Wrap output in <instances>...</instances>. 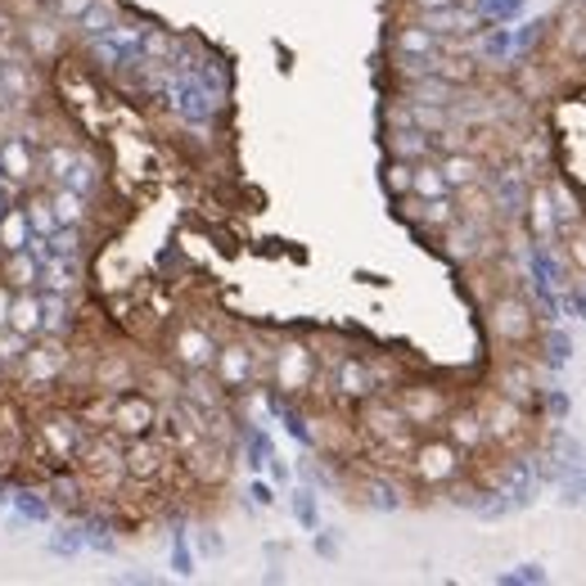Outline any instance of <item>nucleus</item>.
<instances>
[{"instance_id": "obj_37", "label": "nucleus", "mask_w": 586, "mask_h": 586, "mask_svg": "<svg viewBox=\"0 0 586 586\" xmlns=\"http://www.w3.org/2000/svg\"><path fill=\"white\" fill-rule=\"evenodd\" d=\"M5 208H10V195H5V190H0V212H5Z\"/></svg>"}, {"instance_id": "obj_33", "label": "nucleus", "mask_w": 586, "mask_h": 586, "mask_svg": "<svg viewBox=\"0 0 586 586\" xmlns=\"http://www.w3.org/2000/svg\"><path fill=\"white\" fill-rule=\"evenodd\" d=\"M86 10H90V0H54V5H50V14L59 23H82Z\"/></svg>"}, {"instance_id": "obj_25", "label": "nucleus", "mask_w": 586, "mask_h": 586, "mask_svg": "<svg viewBox=\"0 0 586 586\" xmlns=\"http://www.w3.org/2000/svg\"><path fill=\"white\" fill-rule=\"evenodd\" d=\"M411 195H415V199H447V195H451V185H447L438 159L411 163Z\"/></svg>"}, {"instance_id": "obj_19", "label": "nucleus", "mask_w": 586, "mask_h": 586, "mask_svg": "<svg viewBox=\"0 0 586 586\" xmlns=\"http://www.w3.org/2000/svg\"><path fill=\"white\" fill-rule=\"evenodd\" d=\"M46 199L54 208L59 226H86L90 222V195L73 190V185H46Z\"/></svg>"}, {"instance_id": "obj_22", "label": "nucleus", "mask_w": 586, "mask_h": 586, "mask_svg": "<svg viewBox=\"0 0 586 586\" xmlns=\"http://www.w3.org/2000/svg\"><path fill=\"white\" fill-rule=\"evenodd\" d=\"M10 329H18L23 338L41 334V289H18L10 298Z\"/></svg>"}, {"instance_id": "obj_18", "label": "nucleus", "mask_w": 586, "mask_h": 586, "mask_svg": "<svg viewBox=\"0 0 586 586\" xmlns=\"http://www.w3.org/2000/svg\"><path fill=\"white\" fill-rule=\"evenodd\" d=\"M18 33H23L27 54H33V64H37V59H54L59 50H64V27H59V18L54 23L27 18V23H18Z\"/></svg>"}, {"instance_id": "obj_1", "label": "nucleus", "mask_w": 586, "mask_h": 586, "mask_svg": "<svg viewBox=\"0 0 586 586\" xmlns=\"http://www.w3.org/2000/svg\"><path fill=\"white\" fill-rule=\"evenodd\" d=\"M68 365H73L68 338L37 334V338H27V348L14 365V379H18V388H54L68 379Z\"/></svg>"}, {"instance_id": "obj_15", "label": "nucleus", "mask_w": 586, "mask_h": 586, "mask_svg": "<svg viewBox=\"0 0 586 586\" xmlns=\"http://www.w3.org/2000/svg\"><path fill=\"white\" fill-rule=\"evenodd\" d=\"M86 384L90 388H100V392H127V388H136V370H132V361L122 357V352H104L96 365H90V375H86Z\"/></svg>"}, {"instance_id": "obj_5", "label": "nucleus", "mask_w": 586, "mask_h": 586, "mask_svg": "<svg viewBox=\"0 0 586 586\" xmlns=\"http://www.w3.org/2000/svg\"><path fill=\"white\" fill-rule=\"evenodd\" d=\"M487 329L497 344H523V338L533 334V307L519 294H501L487 307Z\"/></svg>"}, {"instance_id": "obj_14", "label": "nucleus", "mask_w": 586, "mask_h": 586, "mask_svg": "<svg viewBox=\"0 0 586 586\" xmlns=\"http://www.w3.org/2000/svg\"><path fill=\"white\" fill-rule=\"evenodd\" d=\"M375 365L361 361V357H344L334 370V392L338 397H348V402H365L370 392H375Z\"/></svg>"}, {"instance_id": "obj_35", "label": "nucleus", "mask_w": 586, "mask_h": 586, "mask_svg": "<svg viewBox=\"0 0 586 586\" xmlns=\"http://www.w3.org/2000/svg\"><path fill=\"white\" fill-rule=\"evenodd\" d=\"M10 298H14V289H10V285H0V329L10 325Z\"/></svg>"}, {"instance_id": "obj_20", "label": "nucleus", "mask_w": 586, "mask_h": 586, "mask_svg": "<svg viewBox=\"0 0 586 586\" xmlns=\"http://www.w3.org/2000/svg\"><path fill=\"white\" fill-rule=\"evenodd\" d=\"M0 275L5 285L18 294V289H41V258L33 249H18V253H5L0 258Z\"/></svg>"}, {"instance_id": "obj_39", "label": "nucleus", "mask_w": 586, "mask_h": 586, "mask_svg": "<svg viewBox=\"0 0 586 586\" xmlns=\"http://www.w3.org/2000/svg\"><path fill=\"white\" fill-rule=\"evenodd\" d=\"M0 258H5V253H0Z\"/></svg>"}, {"instance_id": "obj_13", "label": "nucleus", "mask_w": 586, "mask_h": 586, "mask_svg": "<svg viewBox=\"0 0 586 586\" xmlns=\"http://www.w3.org/2000/svg\"><path fill=\"white\" fill-rule=\"evenodd\" d=\"M212 375H217L222 388H249L258 379V361L249 344H226L212 357Z\"/></svg>"}, {"instance_id": "obj_12", "label": "nucleus", "mask_w": 586, "mask_h": 586, "mask_svg": "<svg viewBox=\"0 0 586 586\" xmlns=\"http://www.w3.org/2000/svg\"><path fill=\"white\" fill-rule=\"evenodd\" d=\"M180 460L199 483H226L230 474V451L222 438H199L190 451H180Z\"/></svg>"}, {"instance_id": "obj_34", "label": "nucleus", "mask_w": 586, "mask_h": 586, "mask_svg": "<svg viewBox=\"0 0 586 586\" xmlns=\"http://www.w3.org/2000/svg\"><path fill=\"white\" fill-rule=\"evenodd\" d=\"M569 253H573V262H577V266L586 271V230H577V235H573V244H569Z\"/></svg>"}, {"instance_id": "obj_24", "label": "nucleus", "mask_w": 586, "mask_h": 586, "mask_svg": "<svg viewBox=\"0 0 586 586\" xmlns=\"http://www.w3.org/2000/svg\"><path fill=\"white\" fill-rule=\"evenodd\" d=\"M388 159H402V163H420V159H434V136H424L420 127H402L388 136Z\"/></svg>"}, {"instance_id": "obj_10", "label": "nucleus", "mask_w": 586, "mask_h": 586, "mask_svg": "<svg viewBox=\"0 0 586 586\" xmlns=\"http://www.w3.org/2000/svg\"><path fill=\"white\" fill-rule=\"evenodd\" d=\"M212 357H217V344H212V334L199 329V325H180L172 334V361L180 370H190V375H203L212 370Z\"/></svg>"}, {"instance_id": "obj_8", "label": "nucleus", "mask_w": 586, "mask_h": 586, "mask_svg": "<svg viewBox=\"0 0 586 586\" xmlns=\"http://www.w3.org/2000/svg\"><path fill=\"white\" fill-rule=\"evenodd\" d=\"M172 460V442L167 438H153V434H140V438H127V478L136 483H153Z\"/></svg>"}, {"instance_id": "obj_30", "label": "nucleus", "mask_w": 586, "mask_h": 586, "mask_svg": "<svg viewBox=\"0 0 586 586\" xmlns=\"http://www.w3.org/2000/svg\"><path fill=\"white\" fill-rule=\"evenodd\" d=\"M64 185H73V190H82V195H96L100 185H104V176H100L96 159H86V153H82V159L73 163V172L64 176Z\"/></svg>"}, {"instance_id": "obj_29", "label": "nucleus", "mask_w": 586, "mask_h": 586, "mask_svg": "<svg viewBox=\"0 0 586 586\" xmlns=\"http://www.w3.org/2000/svg\"><path fill=\"white\" fill-rule=\"evenodd\" d=\"M415 217H420L428 230H447V226L456 222V203H451V199H420Z\"/></svg>"}, {"instance_id": "obj_17", "label": "nucleus", "mask_w": 586, "mask_h": 586, "mask_svg": "<svg viewBox=\"0 0 586 586\" xmlns=\"http://www.w3.org/2000/svg\"><path fill=\"white\" fill-rule=\"evenodd\" d=\"M438 167H442L451 190H465V185H483L487 180V167H483V159L474 149H447L438 159Z\"/></svg>"}, {"instance_id": "obj_21", "label": "nucleus", "mask_w": 586, "mask_h": 586, "mask_svg": "<svg viewBox=\"0 0 586 586\" xmlns=\"http://www.w3.org/2000/svg\"><path fill=\"white\" fill-rule=\"evenodd\" d=\"M442 424H447V442H456L460 451H478L487 442V428H483L478 411H447Z\"/></svg>"}, {"instance_id": "obj_28", "label": "nucleus", "mask_w": 586, "mask_h": 586, "mask_svg": "<svg viewBox=\"0 0 586 586\" xmlns=\"http://www.w3.org/2000/svg\"><path fill=\"white\" fill-rule=\"evenodd\" d=\"M23 212H27V226H33V239H50V235L59 230V222H54V208H50L46 190H27Z\"/></svg>"}, {"instance_id": "obj_6", "label": "nucleus", "mask_w": 586, "mask_h": 586, "mask_svg": "<svg viewBox=\"0 0 586 586\" xmlns=\"http://www.w3.org/2000/svg\"><path fill=\"white\" fill-rule=\"evenodd\" d=\"M478 415H483L487 438H497V442H506V447L528 434V411H523V402H514V397L491 392L487 402L478 407Z\"/></svg>"}, {"instance_id": "obj_38", "label": "nucleus", "mask_w": 586, "mask_h": 586, "mask_svg": "<svg viewBox=\"0 0 586 586\" xmlns=\"http://www.w3.org/2000/svg\"><path fill=\"white\" fill-rule=\"evenodd\" d=\"M0 176H5V172H0Z\"/></svg>"}, {"instance_id": "obj_2", "label": "nucleus", "mask_w": 586, "mask_h": 586, "mask_svg": "<svg viewBox=\"0 0 586 586\" xmlns=\"http://www.w3.org/2000/svg\"><path fill=\"white\" fill-rule=\"evenodd\" d=\"M86 434H90V428L77 420V411H50V415L37 420V451H41L46 460H59V465H68Z\"/></svg>"}, {"instance_id": "obj_9", "label": "nucleus", "mask_w": 586, "mask_h": 586, "mask_svg": "<svg viewBox=\"0 0 586 586\" xmlns=\"http://www.w3.org/2000/svg\"><path fill=\"white\" fill-rule=\"evenodd\" d=\"M0 180H14L18 190L27 195V190H37V172H41V163H37V153H33V145H27L18 132L14 136H0Z\"/></svg>"}, {"instance_id": "obj_11", "label": "nucleus", "mask_w": 586, "mask_h": 586, "mask_svg": "<svg viewBox=\"0 0 586 586\" xmlns=\"http://www.w3.org/2000/svg\"><path fill=\"white\" fill-rule=\"evenodd\" d=\"M397 411L407 415V424L424 428V424H438V420L451 411V402H447V392H442V388L411 384V388H402V397H397Z\"/></svg>"}, {"instance_id": "obj_27", "label": "nucleus", "mask_w": 586, "mask_h": 586, "mask_svg": "<svg viewBox=\"0 0 586 586\" xmlns=\"http://www.w3.org/2000/svg\"><path fill=\"white\" fill-rule=\"evenodd\" d=\"M33 244V226H27L23 208H5L0 212V253H18Z\"/></svg>"}, {"instance_id": "obj_4", "label": "nucleus", "mask_w": 586, "mask_h": 586, "mask_svg": "<svg viewBox=\"0 0 586 586\" xmlns=\"http://www.w3.org/2000/svg\"><path fill=\"white\" fill-rule=\"evenodd\" d=\"M153 424H159V402H153L149 392H117L113 397V415H109V428L122 438H140V434H153Z\"/></svg>"}, {"instance_id": "obj_3", "label": "nucleus", "mask_w": 586, "mask_h": 586, "mask_svg": "<svg viewBox=\"0 0 586 586\" xmlns=\"http://www.w3.org/2000/svg\"><path fill=\"white\" fill-rule=\"evenodd\" d=\"M407 460H411V474H415V483H424V487L451 483V478L460 474V447H456V442H447V438L415 442Z\"/></svg>"}, {"instance_id": "obj_7", "label": "nucleus", "mask_w": 586, "mask_h": 586, "mask_svg": "<svg viewBox=\"0 0 586 586\" xmlns=\"http://www.w3.org/2000/svg\"><path fill=\"white\" fill-rule=\"evenodd\" d=\"M275 388L280 392H302L307 384H312V370H316V357L307 344H298V338H289V344H280V352H275Z\"/></svg>"}, {"instance_id": "obj_31", "label": "nucleus", "mask_w": 586, "mask_h": 586, "mask_svg": "<svg viewBox=\"0 0 586 586\" xmlns=\"http://www.w3.org/2000/svg\"><path fill=\"white\" fill-rule=\"evenodd\" d=\"M140 54L145 59H159V64H163V59L176 54V41L163 33V27H145V33H140Z\"/></svg>"}, {"instance_id": "obj_36", "label": "nucleus", "mask_w": 586, "mask_h": 586, "mask_svg": "<svg viewBox=\"0 0 586 586\" xmlns=\"http://www.w3.org/2000/svg\"><path fill=\"white\" fill-rule=\"evenodd\" d=\"M5 460H14V442H10L5 434H0V465H5Z\"/></svg>"}, {"instance_id": "obj_26", "label": "nucleus", "mask_w": 586, "mask_h": 586, "mask_svg": "<svg viewBox=\"0 0 586 586\" xmlns=\"http://www.w3.org/2000/svg\"><path fill=\"white\" fill-rule=\"evenodd\" d=\"M497 392L501 397H514V402H533V397H537V375H533L528 365L510 361V365L497 370Z\"/></svg>"}, {"instance_id": "obj_23", "label": "nucleus", "mask_w": 586, "mask_h": 586, "mask_svg": "<svg viewBox=\"0 0 586 586\" xmlns=\"http://www.w3.org/2000/svg\"><path fill=\"white\" fill-rule=\"evenodd\" d=\"M528 226L537 239H554V230H560V212H554V195L546 185H533L528 195Z\"/></svg>"}, {"instance_id": "obj_16", "label": "nucleus", "mask_w": 586, "mask_h": 586, "mask_svg": "<svg viewBox=\"0 0 586 586\" xmlns=\"http://www.w3.org/2000/svg\"><path fill=\"white\" fill-rule=\"evenodd\" d=\"M392 54L397 59H434V54H442V37L411 18L402 27H392Z\"/></svg>"}, {"instance_id": "obj_32", "label": "nucleus", "mask_w": 586, "mask_h": 586, "mask_svg": "<svg viewBox=\"0 0 586 586\" xmlns=\"http://www.w3.org/2000/svg\"><path fill=\"white\" fill-rule=\"evenodd\" d=\"M384 180H388V190H392L397 199H402V195H411V163L392 159V163H388V176H384Z\"/></svg>"}]
</instances>
